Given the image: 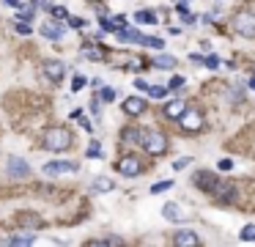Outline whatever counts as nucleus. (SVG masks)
<instances>
[{"label":"nucleus","instance_id":"30","mask_svg":"<svg viewBox=\"0 0 255 247\" xmlns=\"http://www.w3.org/2000/svg\"><path fill=\"white\" fill-rule=\"evenodd\" d=\"M220 171H233V159H220Z\"/></svg>","mask_w":255,"mask_h":247},{"label":"nucleus","instance_id":"31","mask_svg":"<svg viewBox=\"0 0 255 247\" xmlns=\"http://www.w3.org/2000/svg\"><path fill=\"white\" fill-rule=\"evenodd\" d=\"M148 94H151V96H157V99H162V96L167 94V88H159V85H157V88H148Z\"/></svg>","mask_w":255,"mask_h":247},{"label":"nucleus","instance_id":"9","mask_svg":"<svg viewBox=\"0 0 255 247\" xmlns=\"http://www.w3.org/2000/svg\"><path fill=\"white\" fill-rule=\"evenodd\" d=\"M8 176H14V178H20V176H28L30 173V168H28V162L25 159H20V157H8Z\"/></svg>","mask_w":255,"mask_h":247},{"label":"nucleus","instance_id":"20","mask_svg":"<svg viewBox=\"0 0 255 247\" xmlns=\"http://www.w3.org/2000/svg\"><path fill=\"white\" fill-rule=\"evenodd\" d=\"M8 245H33V233H20V236H11Z\"/></svg>","mask_w":255,"mask_h":247},{"label":"nucleus","instance_id":"19","mask_svg":"<svg viewBox=\"0 0 255 247\" xmlns=\"http://www.w3.org/2000/svg\"><path fill=\"white\" fill-rule=\"evenodd\" d=\"M113 187H116V184H113V181H110V178H96V181H93V190H96V192H110L113 190Z\"/></svg>","mask_w":255,"mask_h":247},{"label":"nucleus","instance_id":"25","mask_svg":"<svg viewBox=\"0 0 255 247\" xmlns=\"http://www.w3.org/2000/svg\"><path fill=\"white\" fill-rule=\"evenodd\" d=\"M80 88H85V77L83 74H77L74 80H71V91H80Z\"/></svg>","mask_w":255,"mask_h":247},{"label":"nucleus","instance_id":"24","mask_svg":"<svg viewBox=\"0 0 255 247\" xmlns=\"http://www.w3.org/2000/svg\"><path fill=\"white\" fill-rule=\"evenodd\" d=\"M52 17H55V20H66L69 11H66V6H52Z\"/></svg>","mask_w":255,"mask_h":247},{"label":"nucleus","instance_id":"37","mask_svg":"<svg viewBox=\"0 0 255 247\" xmlns=\"http://www.w3.org/2000/svg\"><path fill=\"white\" fill-rule=\"evenodd\" d=\"M69 25H71V27H83L85 22H83V20H77V17H71V20H69Z\"/></svg>","mask_w":255,"mask_h":247},{"label":"nucleus","instance_id":"17","mask_svg":"<svg viewBox=\"0 0 255 247\" xmlns=\"http://www.w3.org/2000/svg\"><path fill=\"white\" fill-rule=\"evenodd\" d=\"M140 137H143L140 129H124L121 132V140H124V143H140Z\"/></svg>","mask_w":255,"mask_h":247},{"label":"nucleus","instance_id":"18","mask_svg":"<svg viewBox=\"0 0 255 247\" xmlns=\"http://www.w3.org/2000/svg\"><path fill=\"white\" fill-rule=\"evenodd\" d=\"M135 20L143 22V25H157V14H151V11H138V14H135Z\"/></svg>","mask_w":255,"mask_h":247},{"label":"nucleus","instance_id":"36","mask_svg":"<svg viewBox=\"0 0 255 247\" xmlns=\"http://www.w3.org/2000/svg\"><path fill=\"white\" fill-rule=\"evenodd\" d=\"M184 85V77H173L170 80V88H181Z\"/></svg>","mask_w":255,"mask_h":247},{"label":"nucleus","instance_id":"8","mask_svg":"<svg viewBox=\"0 0 255 247\" xmlns=\"http://www.w3.org/2000/svg\"><path fill=\"white\" fill-rule=\"evenodd\" d=\"M195 184L200 187V190H206V192H214L217 190V176L214 173H209V171H200V173H195Z\"/></svg>","mask_w":255,"mask_h":247},{"label":"nucleus","instance_id":"15","mask_svg":"<svg viewBox=\"0 0 255 247\" xmlns=\"http://www.w3.org/2000/svg\"><path fill=\"white\" fill-rule=\"evenodd\" d=\"M214 195H217L220 200H225V203H228V200H233V198H236V190H233V187H228V184H217Z\"/></svg>","mask_w":255,"mask_h":247},{"label":"nucleus","instance_id":"23","mask_svg":"<svg viewBox=\"0 0 255 247\" xmlns=\"http://www.w3.org/2000/svg\"><path fill=\"white\" fill-rule=\"evenodd\" d=\"M143 47H154V49H162V47H165V44H162V39H148V36H145V39H143Z\"/></svg>","mask_w":255,"mask_h":247},{"label":"nucleus","instance_id":"2","mask_svg":"<svg viewBox=\"0 0 255 247\" xmlns=\"http://www.w3.org/2000/svg\"><path fill=\"white\" fill-rule=\"evenodd\" d=\"M140 146H143L151 157H159V154L167 151V137L157 129H148V132H143V137H140Z\"/></svg>","mask_w":255,"mask_h":247},{"label":"nucleus","instance_id":"13","mask_svg":"<svg viewBox=\"0 0 255 247\" xmlns=\"http://www.w3.org/2000/svg\"><path fill=\"white\" fill-rule=\"evenodd\" d=\"M184 110H186V99H176V102L165 104V116H167V118H176V121H179V118L184 116Z\"/></svg>","mask_w":255,"mask_h":247},{"label":"nucleus","instance_id":"28","mask_svg":"<svg viewBox=\"0 0 255 247\" xmlns=\"http://www.w3.org/2000/svg\"><path fill=\"white\" fill-rule=\"evenodd\" d=\"M116 99V91L113 88H102V102H113Z\"/></svg>","mask_w":255,"mask_h":247},{"label":"nucleus","instance_id":"16","mask_svg":"<svg viewBox=\"0 0 255 247\" xmlns=\"http://www.w3.org/2000/svg\"><path fill=\"white\" fill-rule=\"evenodd\" d=\"M154 66H159V69H173V66H176V58H173V55H157V58H154Z\"/></svg>","mask_w":255,"mask_h":247},{"label":"nucleus","instance_id":"39","mask_svg":"<svg viewBox=\"0 0 255 247\" xmlns=\"http://www.w3.org/2000/svg\"><path fill=\"white\" fill-rule=\"evenodd\" d=\"M135 85H138L140 91H148V85H145V80H135Z\"/></svg>","mask_w":255,"mask_h":247},{"label":"nucleus","instance_id":"32","mask_svg":"<svg viewBox=\"0 0 255 247\" xmlns=\"http://www.w3.org/2000/svg\"><path fill=\"white\" fill-rule=\"evenodd\" d=\"M30 17H33V8H22V6H20V20H25V22H28Z\"/></svg>","mask_w":255,"mask_h":247},{"label":"nucleus","instance_id":"29","mask_svg":"<svg viewBox=\"0 0 255 247\" xmlns=\"http://www.w3.org/2000/svg\"><path fill=\"white\" fill-rule=\"evenodd\" d=\"M189 162H192V159H189V157H181V159H176V162H173V168H176V171H184V168H186V165H189Z\"/></svg>","mask_w":255,"mask_h":247},{"label":"nucleus","instance_id":"34","mask_svg":"<svg viewBox=\"0 0 255 247\" xmlns=\"http://www.w3.org/2000/svg\"><path fill=\"white\" fill-rule=\"evenodd\" d=\"M33 8H52V0H33Z\"/></svg>","mask_w":255,"mask_h":247},{"label":"nucleus","instance_id":"6","mask_svg":"<svg viewBox=\"0 0 255 247\" xmlns=\"http://www.w3.org/2000/svg\"><path fill=\"white\" fill-rule=\"evenodd\" d=\"M80 165L77 162H69V159H52V162L44 165V173L47 176H61V173H74Z\"/></svg>","mask_w":255,"mask_h":247},{"label":"nucleus","instance_id":"4","mask_svg":"<svg viewBox=\"0 0 255 247\" xmlns=\"http://www.w3.org/2000/svg\"><path fill=\"white\" fill-rule=\"evenodd\" d=\"M179 124H181V129H186V132H198L200 126H203V113H200V110H189V107H186L184 116L179 118Z\"/></svg>","mask_w":255,"mask_h":247},{"label":"nucleus","instance_id":"10","mask_svg":"<svg viewBox=\"0 0 255 247\" xmlns=\"http://www.w3.org/2000/svg\"><path fill=\"white\" fill-rule=\"evenodd\" d=\"M162 214H165V220H170V222H184L186 220V212H181L179 203H165L162 206Z\"/></svg>","mask_w":255,"mask_h":247},{"label":"nucleus","instance_id":"3","mask_svg":"<svg viewBox=\"0 0 255 247\" xmlns=\"http://www.w3.org/2000/svg\"><path fill=\"white\" fill-rule=\"evenodd\" d=\"M233 27H236V33H239V36L253 39V36H255V14L253 11H239L233 17Z\"/></svg>","mask_w":255,"mask_h":247},{"label":"nucleus","instance_id":"35","mask_svg":"<svg viewBox=\"0 0 255 247\" xmlns=\"http://www.w3.org/2000/svg\"><path fill=\"white\" fill-rule=\"evenodd\" d=\"M99 154H102L99 143H91V146H88V157H99Z\"/></svg>","mask_w":255,"mask_h":247},{"label":"nucleus","instance_id":"14","mask_svg":"<svg viewBox=\"0 0 255 247\" xmlns=\"http://www.w3.org/2000/svg\"><path fill=\"white\" fill-rule=\"evenodd\" d=\"M42 33L47 36V39H52V41H58L66 30H63V25H61V20L58 22H44V27H42Z\"/></svg>","mask_w":255,"mask_h":247},{"label":"nucleus","instance_id":"40","mask_svg":"<svg viewBox=\"0 0 255 247\" xmlns=\"http://www.w3.org/2000/svg\"><path fill=\"white\" fill-rule=\"evenodd\" d=\"M250 88H253V91H255V77H250Z\"/></svg>","mask_w":255,"mask_h":247},{"label":"nucleus","instance_id":"12","mask_svg":"<svg viewBox=\"0 0 255 247\" xmlns=\"http://www.w3.org/2000/svg\"><path fill=\"white\" fill-rule=\"evenodd\" d=\"M145 110V99H140V96H129L124 102V113L126 116H140Z\"/></svg>","mask_w":255,"mask_h":247},{"label":"nucleus","instance_id":"5","mask_svg":"<svg viewBox=\"0 0 255 247\" xmlns=\"http://www.w3.org/2000/svg\"><path fill=\"white\" fill-rule=\"evenodd\" d=\"M118 173H121V176H140V173H143V162H140L138 157H121L118 159Z\"/></svg>","mask_w":255,"mask_h":247},{"label":"nucleus","instance_id":"1","mask_svg":"<svg viewBox=\"0 0 255 247\" xmlns=\"http://www.w3.org/2000/svg\"><path fill=\"white\" fill-rule=\"evenodd\" d=\"M42 140H44V148L47 151H66L71 146V132L63 129V126H49Z\"/></svg>","mask_w":255,"mask_h":247},{"label":"nucleus","instance_id":"27","mask_svg":"<svg viewBox=\"0 0 255 247\" xmlns=\"http://www.w3.org/2000/svg\"><path fill=\"white\" fill-rule=\"evenodd\" d=\"M17 33H22V36H30V25H28V22H17Z\"/></svg>","mask_w":255,"mask_h":247},{"label":"nucleus","instance_id":"7","mask_svg":"<svg viewBox=\"0 0 255 247\" xmlns=\"http://www.w3.org/2000/svg\"><path fill=\"white\" fill-rule=\"evenodd\" d=\"M44 77H49L52 82H58V80H63L66 77V66H63L61 61H44Z\"/></svg>","mask_w":255,"mask_h":247},{"label":"nucleus","instance_id":"26","mask_svg":"<svg viewBox=\"0 0 255 247\" xmlns=\"http://www.w3.org/2000/svg\"><path fill=\"white\" fill-rule=\"evenodd\" d=\"M203 63H206L209 69H217L220 66V58H217V55H209V58H203Z\"/></svg>","mask_w":255,"mask_h":247},{"label":"nucleus","instance_id":"38","mask_svg":"<svg viewBox=\"0 0 255 247\" xmlns=\"http://www.w3.org/2000/svg\"><path fill=\"white\" fill-rule=\"evenodd\" d=\"M80 124H83V126H85V129H93V126H91V121H88V118H83V113H80Z\"/></svg>","mask_w":255,"mask_h":247},{"label":"nucleus","instance_id":"11","mask_svg":"<svg viewBox=\"0 0 255 247\" xmlns=\"http://www.w3.org/2000/svg\"><path fill=\"white\" fill-rule=\"evenodd\" d=\"M173 242L179 247H198L200 245V239L195 236L192 231H176V236H173Z\"/></svg>","mask_w":255,"mask_h":247},{"label":"nucleus","instance_id":"21","mask_svg":"<svg viewBox=\"0 0 255 247\" xmlns=\"http://www.w3.org/2000/svg\"><path fill=\"white\" fill-rule=\"evenodd\" d=\"M239 236H241V242H255V225H244Z\"/></svg>","mask_w":255,"mask_h":247},{"label":"nucleus","instance_id":"33","mask_svg":"<svg viewBox=\"0 0 255 247\" xmlns=\"http://www.w3.org/2000/svg\"><path fill=\"white\" fill-rule=\"evenodd\" d=\"M85 55H88L91 61H99V58H102V52H99V49H93V47H88V49H85Z\"/></svg>","mask_w":255,"mask_h":247},{"label":"nucleus","instance_id":"22","mask_svg":"<svg viewBox=\"0 0 255 247\" xmlns=\"http://www.w3.org/2000/svg\"><path fill=\"white\" fill-rule=\"evenodd\" d=\"M170 187H173V181H167V178H165V181H157V184L151 187V192H154V195H159V192L170 190Z\"/></svg>","mask_w":255,"mask_h":247}]
</instances>
